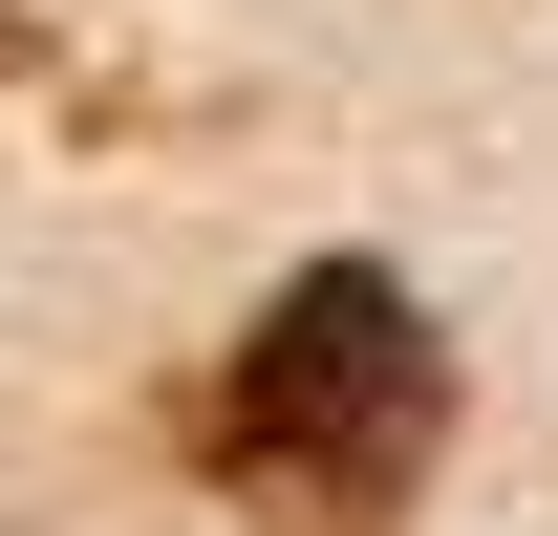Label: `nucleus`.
I'll list each match as a JSON object with an SVG mask.
<instances>
[{
	"mask_svg": "<svg viewBox=\"0 0 558 536\" xmlns=\"http://www.w3.org/2000/svg\"><path fill=\"white\" fill-rule=\"evenodd\" d=\"M0 44H22V0H0Z\"/></svg>",
	"mask_w": 558,
	"mask_h": 536,
	"instance_id": "2",
	"label": "nucleus"
},
{
	"mask_svg": "<svg viewBox=\"0 0 558 536\" xmlns=\"http://www.w3.org/2000/svg\"><path fill=\"white\" fill-rule=\"evenodd\" d=\"M451 451V343L387 258H301L194 387V472L279 536H387Z\"/></svg>",
	"mask_w": 558,
	"mask_h": 536,
	"instance_id": "1",
	"label": "nucleus"
}]
</instances>
